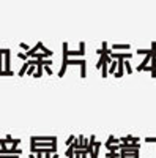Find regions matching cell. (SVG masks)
Instances as JSON below:
<instances>
[{
    "label": "cell",
    "mask_w": 156,
    "mask_h": 158,
    "mask_svg": "<svg viewBox=\"0 0 156 158\" xmlns=\"http://www.w3.org/2000/svg\"><path fill=\"white\" fill-rule=\"evenodd\" d=\"M129 48H131V44H114L110 51H120V49L122 51H128Z\"/></svg>",
    "instance_id": "9c48e42d"
},
{
    "label": "cell",
    "mask_w": 156,
    "mask_h": 158,
    "mask_svg": "<svg viewBox=\"0 0 156 158\" xmlns=\"http://www.w3.org/2000/svg\"><path fill=\"white\" fill-rule=\"evenodd\" d=\"M41 44H43L41 41H38L35 48H32V49H29L27 52H25V56H27V59H30V57H33V56L36 54V52H38V51H40V49H41Z\"/></svg>",
    "instance_id": "8992f818"
},
{
    "label": "cell",
    "mask_w": 156,
    "mask_h": 158,
    "mask_svg": "<svg viewBox=\"0 0 156 158\" xmlns=\"http://www.w3.org/2000/svg\"><path fill=\"white\" fill-rule=\"evenodd\" d=\"M107 150H109V152H118V150H120V144H114V146H110Z\"/></svg>",
    "instance_id": "5bb4252c"
},
{
    "label": "cell",
    "mask_w": 156,
    "mask_h": 158,
    "mask_svg": "<svg viewBox=\"0 0 156 158\" xmlns=\"http://www.w3.org/2000/svg\"><path fill=\"white\" fill-rule=\"evenodd\" d=\"M123 65H125V68H126V73H129V74H131V73H133V68H131V63H129L128 60H125V63H123Z\"/></svg>",
    "instance_id": "4fadbf2b"
},
{
    "label": "cell",
    "mask_w": 156,
    "mask_h": 158,
    "mask_svg": "<svg viewBox=\"0 0 156 158\" xmlns=\"http://www.w3.org/2000/svg\"><path fill=\"white\" fill-rule=\"evenodd\" d=\"M145 142H156V138H145Z\"/></svg>",
    "instance_id": "ac0fdd59"
},
{
    "label": "cell",
    "mask_w": 156,
    "mask_h": 158,
    "mask_svg": "<svg viewBox=\"0 0 156 158\" xmlns=\"http://www.w3.org/2000/svg\"><path fill=\"white\" fill-rule=\"evenodd\" d=\"M29 67H30V60H27L24 65H22V68H21V71H19V76H24L25 74V71L29 70Z\"/></svg>",
    "instance_id": "8fae6325"
},
{
    "label": "cell",
    "mask_w": 156,
    "mask_h": 158,
    "mask_svg": "<svg viewBox=\"0 0 156 158\" xmlns=\"http://www.w3.org/2000/svg\"><path fill=\"white\" fill-rule=\"evenodd\" d=\"M30 141L33 142H57V136H32Z\"/></svg>",
    "instance_id": "3957f363"
},
{
    "label": "cell",
    "mask_w": 156,
    "mask_h": 158,
    "mask_svg": "<svg viewBox=\"0 0 156 158\" xmlns=\"http://www.w3.org/2000/svg\"><path fill=\"white\" fill-rule=\"evenodd\" d=\"M40 51H41L43 54H44V57H46V59H47V57H50L52 54H54V52H52L50 49H47V48H46L44 44H41V49H40Z\"/></svg>",
    "instance_id": "30bf717a"
},
{
    "label": "cell",
    "mask_w": 156,
    "mask_h": 158,
    "mask_svg": "<svg viewBox=\"0 0 156 158\" xmlns=\"http://www.w3.org/2000/svg\"><path fill=\"white\" fill-rule=\"evenodd\" d=\"M44 70H46V73H47V74H52V73H54L50 67H44Z\"/></svg>",
    "instance_id": "d6986e66"
},
{
    "label": "cell",
    "mask_w": 156,
    "mask_h": 158,
    "mask_svg": "<svg viewBox=\"0 0 156 158\" xmlns=\"http://www.w3.org/2000/svg\"><path fill=\"white\" fill-rule=\"evenodd\" d=\"M81 158H87V155H84V156H81Z\"/></svg>",
    "instance_id": "7402d4cb"
},
{
    "label": "cell",
    "mask_w": 156,
    "mask_h": 158,
    "mask_svg": "<svg viewBox=\"0 0 156 158\" xmlns=\"http://www.w3.org/2000/svg\"><path fill=\"white\" fill-rule=\"evenodd\" d=\"M117 65H118V63H117V60H112V62H110V65L107 67V76H109V74H115Z\"/></svg>",
    "instance_id": "ba28073f"
},
{
    "label": "cell",
    "mask_w": 156,
    "mask_h": 158,
    "mask_svg": "<svg viewBox=\"0 0 156 158\" xmlns=\"http://www.w3.org/2000/svg\"><path fill=\"white\" fill-rule=\"evenodd\" d=\"M27 73H29V76H30V74H35V67H29Z\"/></svg>",
    "instance_id": "e0dca14e"
},
{
    "label": "cell",
    "mask_w": 156,
    "mask_h": 158,
    "mask_svg": "<svg viewBox=\"0 0 156 158\" xmlns=\"http://www.w3.org/2000/svg\"><path fill=\"white\" fill-rule=\"evenodd\" d=\"M151 56H153V51H151V49H148V52L145 54V59H144V62H142V63L139 65V67H137V71H142V70H144V68L147 67V63L151 60Z\"/></svg>",
    "instance_id": "277c9868"
},
{
    "label": "cell",
    "mask_w": 156,
    "mask_h": 158,
    "mask_svg": "<svg viewBox=\"0 0 156 158\" xmlns=\"http://www.w3.org/2000/svg\"><path fill=\"white\" fill-rule=\"evenodd\" d=\"M68 65H81V77L84 79V77L87 76V71H85V68H87V60H85V59H81V60L71 59V60H68Z\"/></svg>",
    "instance_id": "7a4b0ae2"
},
{
    "label": "cell",
    "mask_w": 156,
    "mask_h": 158,
    "mask_svg": "<svg viewBox=\"0 0 156 158\" xmlns=\"http://www.w3.org/2000/svg\"><path fill=\"white\" fill-rule=\"evenodd\" d=\"M21 48H22V49H29V46L25 44V43H21Z\"/></svg>",
    "instance_id": "ffe728a7"
},
{
    "label": "cell",
    "mask_w": 156,
    "mask_h": 158,
    "mask_svg": "<svg viewBox=\"0 0 156 158\" xmlns=\"http://www.w3.org/2000/svg\"><path fill=\"white\" fill-rule=\"evenodd\" d=\"M114 142H120V141L117 139L114 135H110V136H109V139H107L106 142H104V147H106V149H109L110 146H114Z\"/></svg>",
    "instance_id": "52a82bcc"
},
{
    "label": "cell",
    "mask_w": 156,
    "mask_h": 158,
    "mask_svg": "<svg viewBox=\"0 0 156 158\" xmlns=\"http://www.w3.org/2000/svg\"><path fill=\"white\" fill-rule=\"evenodd\" d=\"M95 144H96V138H95V135H92V138L88 139V142H87V147H85L87 155H90V153L93 152V149H95Z\"/></svg>",
    "instance_id": "5b68a950"
},
{
    "label": "cell",
    "mask_w": 156,
    "mask_h": 158,
    "mask_svg": "<svg viewBox=\"0 0 156 158\" xmlns=\"http://www.w3.org/2000/svg\"><path fill=\"white\" fill-rule=\"evenodd\" d=\"M66 67H68V43L65 41V43L62 44V68H60V71H58V77H63V76H65Z\"/></svg>",
    "instance_id": "6da1fadb"
},
{
    "label": "cell",
    "mask_w": 156,
    "mask_h": 158,
    "mask_svg": "<svg viewBox=\"0 0 156 158\" xmlns=\"http://www.w3.org/2000/svg\"><path fill=\"white\" fill-rule=\"evenodd\" d=\"M79 52L82 54V57L85 56V43H84V41H81V43H79Z\"/></svg>",
    "instance_id": "9a60e30c"
},
{
    "label": "cell",
    "mask_w": 156,
    "mask_h": 158,
    "mask_svg": "<svg viewBox=\"0 0 156 158\" xmlns=\"http://www.w3.org/2000/svg\"><path fill=\"white\" fill-rule=\"evenodd\" d=\"M19 57H21L22 60H27V56H25V54H19Z\"/></svg>",
    "instance_id": "44dd1931"
},
{
    "label": "cell",
    "mask_w": 156,
    "mask_h": 158,
    "mask_svg": "<svg viewBox=\"0 0 156 158\" xmlns=\"http://www.w3.org/2000/svg\"><path fill=\"white\" fill-rule=\"evenodd\" d=\"M74 139H76V136H74V135H71V136H70V138L66 139V142H65V144H66V147H70V146H71Z\"/></svg>",
    "instance_id": "2e32d148"
},
{
    "label": "cell",
    "mask_w": 156,
    "mask_h": 158,
    "mask_svg": "<svg viewBox=\"0 0 156 158\" xmlns=\"http://www.w3.org/2000/svg\"><path fill=\"white\" fill-rule=\"evenodd\" d=\"M5 68L6 71H10V51H5Z\"/></svg>",
    "instance_id": "7c38bea8"
}]
</instances>
